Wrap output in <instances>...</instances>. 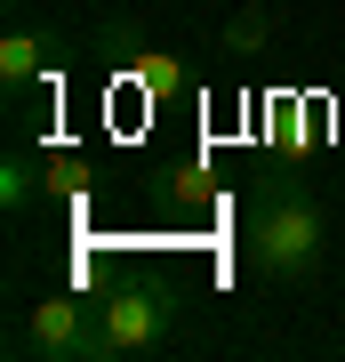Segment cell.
Instances as JSON below:
<instances>
[{
	"mask_svg": "<svg viewBox=\"0 0 345 362\" xmlns=\"http://www.w3.org/2000/svg\"><path fill=\"white\" fill-rule=\"evenodd\" d=\"M241 258L265 290H305L321 282V258H329V218H321V194L289 169L249 185L241 209Z\"/></svg>",
	"mask_w": 345,
	"mask_h": 362,
	"instance_id": "cell-1",
	"label": "cell"
},
{
	"mask_svg": "<svg viewBox=\"0 0 345 362\" xmlns=\"http://www.w3.org/2000/svg\"><path fill=\"white\" fill-rule=\"evenodd\" d=\"M177 338V290L169 282H113L97 298V362H145Z\"/></svg>",
	"mask_w": 345,
	"mask_h": 362,
	"instance_id": "cell-2",
	"label": "cell"
},
{
	"mask_svg": "<svg viewBox=\"0 0 345 362\" xmlns=\"http://www.w3.org/2000/svg\"><path fill=\"white\" fill-rule=\"evenodd\" d=\"M8 354H32V362H97V298L80 290H40L16 322Z\"/></svg>",
	"mask_w": 345,
	"mask_h": 362,
	"instance_id": "cell-3",
	"label": "cell"
},
{
	"mask_svg": "<svg viewBox=\"0 0 345 362\" xmlns=\"http://www.w3.org/2000/svg\"><path fill=\"white\" fill-rule=\"evenodd\" d=\"M49 57H56V33H40V25H8V40H0V89H25V81L49 73Z\"/></svg>",
	"mask_w": 345,
	"mask_h": 362,
	"instance_id": "cell-4",
	"label": "cell"
},
{
	"mask_svg": "<svg viewBox=\"0 0 345 362\" xmlns=\"http://www.w3.org/2000/svg\"><path fill=\"white\" fill-rule=\"evenodd\" d=\"M49 194L56 185H49V169H40L32 153H0V209H8V218H32Z\"/></svg>",
	"mask_w": 345,
	"mask_h": 362,
	"instance_id": "cell-5",
	"label": "cell"
},
{
	"mask_svg": "<svg viewBox=\"0 0 345 362\" xmlns=\"http://www.w3.org/2000/svg\"><path fill=\"white\" fill-rule=\"evenodd\" d=\"M128 65H137V89L153 97V105H169V97H193V65H177V57H161V49H137Z\"/></svg>",
	"mask_w": 345,
	"mask_h": 362,
	"instance_id": "cell-6",
	"label": "cell"
},
{
	"mask_svg": "<svg viewBox=\"0 0 345 362\" xmlns=\"http://www.w3.org/2000/svg\"><path fill=\"white\" fill-rule=\"evenodd\" d=\"M265 40H273V8H265V0H241V8H233V25L217 33V49H233V57H265Z\"/></svg>",
	"mask_w": 345,
	"mask_h": 362,
	"instance_id": "cell-7",
	"label": "cell"
},
{
	"mask_svg": "<svg viewBox=\"0 0 345 362\" xmlns=\"http://www.w3.org/2000/svg\"><path fill=\"white\" fill-rule=\"evenodd\" d=\"M265 8H273V0H265Z\"/></svg>",
	"mask_w": 345,
	"mask_h": 362,
	"instance_id": "cell-8",
	"label": "cell"
}]
</instances>
